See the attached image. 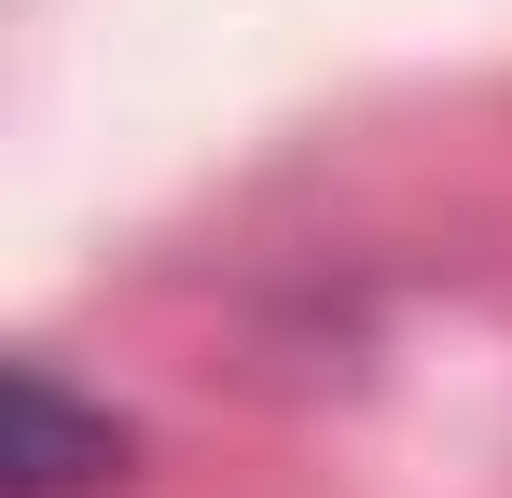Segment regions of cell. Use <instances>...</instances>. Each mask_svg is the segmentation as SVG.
<instances>
[{
	"label": "cell",
	"mask_w": 512,
	"mask_h": 498,
	"mask_svg": "<svg viewBox=\"0 0 512 498\" xmlns=\"http://www.w3.org/2000/svg\"><path fill=\"white\" fill-rule=\"evenodd\" d=\"M0 429H14V443H0L14 498H84V485H111V471H125V429H111V415H84L42 360H14V374H0Z\"/></svg>",
	"instance_id": "1"
}]
</instances>
